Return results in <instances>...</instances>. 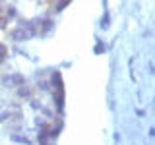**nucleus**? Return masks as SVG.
<instances>
[]
</instances>
